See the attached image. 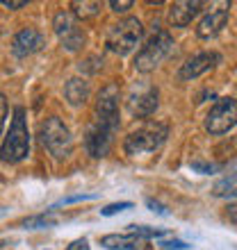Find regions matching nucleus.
Returning <instances> with one entry per match:
<instances>
[{"label":"nucleus","mask_w":237,"mask_h":250,"mask_svg":"<svg viewBox=\"0 0 237 250\" xmlns=\"http://www.w3.org/2000/svg\"><path fill=\"white\" fill-rule=\"evenodd\" d=\"M166 134H169V127L165 123H146L144 127H139L125 137L123 150L130 157L144 155V152H155L166 141Z\"/></svg>","instance_id":"obj_2"},{"label":"nucleus","mask_w":237,"mask_h":250,"mask_svg":"<svg viewBox=\"0 0 237 250\" xmlns=\"http://www.w3.org/2000/svg\"><path fill=\"white\" fill-rule=\"evenodd\" d=\"M71 9H73V14L78 16V19H94L96 14L100 12V2H89V0H75V2H71Z\"/></svg>","instance_id":"obj_17"},{"label":"nucleus","mask_w":237,"mask_h":250,"mask_svg":"<svg viewBox=\"0 0 237 250\" xmlns=\"http://www.w3.org/2000/svg\"><path fill=\"white\" fill-rule=\"evenodd\" d=\"M41 48H44V34L39 30H34V27H23L12 41V53L21 60L39 53Z\"/></svg>","instance_id":"obj_11"},{"label":"nucleus","mask_w":237,"mask_h":250,"mask_svg":"<svg viewBox=\"0 0 237 250\" xmlns=\"http://www.w3.org/2000/svg\"><path fill=\"white\" fill-rule=\"evenodd\" d=\"M0 5H5V7H9V9H21V7H25L27 5V0H0Z\"/></svg>","instance_id":"obj_27"},{"label":"nucleus","mask_w":237,"mask_h":250,"mask_svg":"<svg viewBox=\"0 0 237 250\" xmlns=\"http://www.w3.org/2000/svg\"><path fill=\"white\" fill-rule=\"evenodd\" d=\"M66 250H89V241H87V239H78V241H73Z\"/></svg>","instance_id":"obj_28"},{"label":"nucleus","mask_w":237,"mask_h":250,"mask_svg":"<svg viewBox=\"0 0 237 250\" xmlns=\"http://www.w3.org/2000/svg\"><path fill=\"white\" fill-rule=\"evenodd\" d=\"M59 223V218L53 216V214H39V216L25 218L23 221V228L25 230H44V228H53V225Z\"/></svg>","instance_id":"obj_18"},{"label":"nucleus","mask_w":237,"mask_h":250,"mask_svg":"<svg viewBox=\"0 0 237 250\" xmlns=\"http://www.w3.org/2000/svg\"><path fill=\"white\" fill-rule=\"evenodd\" d=\"M125 209H132V203H112V205H107V207H103L100 214H103V216H114V214L125 211Z\"/></svg>","instance_id":"obj_20"},{"label":"nucleus","mask_w":237,"mask_h":250,"mask_svg":"<svg viewBox=\"0 0 237 250\" xmlns=\"http://www.w3.org/2000/svg\"><path fill=\"white\" fill-rule=\"evenodd\" d=\"M118 98H121L118 86L110 82L100 89L98 100H96V121L103 125H110L114 130L118 127Z\"/></svg>","instance_id":"obj_8"},{"label":"nucleus","mask_w":237,"mask_h":250,"mask_svg":"<svg viewBox=\"0 0 237 250\" xmlns=\"http://www.w3.org/2000/svg\"><path fill=\"white\" fill-rule=\"evenodd\" d=\"M64 96H66V100H69L73 107L85 105L87 98H89V84H87V80L71 78L69 82H66V86H64Z\"/></svg>","instance_id":"obj_16"},{"label":"nucleus","mask_w":237,"mask_h":250,"mask_svg":"<svg viewBox=\"0 0 237 250\" xmlns=\"http://www.w3.org/2000/svg\"><path fill=\"white\" fill-rule=\"evenodd\" d=\"M39 141L55 159H66L73 150V137L57 116H50L39 125Z\"/></svg>","instance_id":"obj_3"},{"label":"nucleus","mask_w":237,"mask_h":250,"mask_svg":"<svg viewBox=\"0 0 237 250\" xmlns=\"http://www.w3.org/2000/svg\"><path fill=\"white\" fill-rule=\"evenodd\" d=\"M146 205H148V207H151V209L155 211V214H162V216H166V214H169V211H166V207H165V205L155 203V200H146Z\"/></svg>","instance_id":"obj_26"},{"label":"nucleus","mask_w":237,"mask_h":250,"mask_svg":"<svg viewBox=\"0 0 237 250\" xmlns=\"http://www.w3.org/2000/svg\"><path fill=\"white\" fill-rule=\"evenodd\" d=\"M0 214H2V209H0Z\"/></svg>","instance_id":"obj_31"},{"label":"nucleus","mask_w":237,"mask_h":250,"mask_svg":"<svg viewBox=\"0 0 237 250\" xmlns=\"http://www.w3.org/2000/svg\"><path fill=\"white\" fill-rule=\"evenodd\" d=\"M219 62H221V57H219L217 53H201V55H196V57H191L187 64H183V68H180V80L198 78V75L212 71Z\"/></svg>","instance_id":"obj_12"},{"label":"nucleus","mask_w":237,"mask_h":250,"mask_svg":"<svg viewBox=\"0 0 237 250\" xmlns=\"http://www.w3.org/2000/svg\"><path fill=\"white\" fill-rule=\"evenodd\" d=\"M226 216L231 218L233 223H237V205H228L226 207Z\"/></svg>","instance_id":"obj_29"},{"label":"nucleus","mask_w":237,"mask_h":250,"mask_svg":"<svg viewBox=\"0 0 237 250\" xmlns=\"http://www.w3.org/2000/svg\"><path fill=\"white\" fill-rule=\"evenodd\" d=\"M233 193H235V196H237V191H233Z\"/></svg>","instance_id":"obj_30"},{"label":"nucleus","mask_w":237,"mask_h":250,"mask_svg":"<svg viewBox=\"0 0 237 250\" xmlns=\"http://www.w3.org/2000/svg\"><path fill=\"white\" fill-rule=\"evenodd\" d=\"M114 127L110 125H103L98 121H94V125L87 130V137H85V148L92 157H105L110 148H112V141H114Z\"/></svg>","instance_id":"obj_9"},{"label":"nucleus","mask_w":237,"mask_h":250,"mask_svg":"<svg viewBox=\"0 0 237 250\" xmlns=\"http://www.w3.org/2000/svg\"><path fill=\"white\" fill-rule=\"evenodd\" d=\"M171 46H173L171 34L166 32V30H162V27H155V32L151 34V39L146 41V46L142 48L137 53V57H135V68L142 73L153 71V68L169 55Z\"/></svg>","instance_id":"obj_5"},{"label":"nucleus","mask_w":237,"mask_h":250,"mask_svg":"<svg viewBox=\"0 0 237 250\" xmlns=\"http://www.w3.org/2000/svg\"><path fill=\"white\" fill-rule=\"evenodd\" d=\"M27 155H30V132L25 123V109L16 107L9 134L5 137L2 148H0V159L7 164H16V162H23Z\"/></svg>","instance_id":"obj_1"},{"label":"nucleus","mask_w":237,"mask_h":250,"mask_svg":"<svg viewBox=\"0 0 237 250\" xmlns=\"http://www.w3.org/2000/svg\"><path fill=\"white\" fill-rule=\"evenodd\" d=\"M110 7H112V12L123 14L132 7V0H110Z\"/></svg>","instance_id":"obj_22"},{"label":"nucleus","mask_w":237,"mask_h":250,"mask_svg":"<svg viewBox=\"0 0 237 250\" xmlns=\"http://www.w3.org/2000/svg\"><path fill=\"white\" fill-rule=\"evenodd\" d=\"M203 7V2L198 0H180V2H173L171 9H169V23L173 27H187L191 23V19L198 14V9Z\"/></svg>","instance_id":"obj_13"},{"label":"nucleus","mask_w":237,"mask_h":250,"mask_svg":"<svg viewBox=\"0 0 237 250\" xmlns=\"http://www.w3.org/2000/svg\"><path fill=\"white\" fill-rule=\"evenodd\" d=\"M191 171H198V173H205V175H212V173H217V166H214V164H203V162H194V164H191Z\"/></svg>","instance_id":"obj_23"},{"label":"nucleus","mask_w":237,"mask_h":250,"mask_svg":"<svg viewBox=\"0 0 237 250\" xmlns=\"http://www.w3.org/2000/svg\"><path fill=\"white\" fill-rule=\"evenodd\" d=\"M158 89L155 86H144V89H135L128 100V109L130 114L139 116V119H146V116H151L155 109H158Z\"/></svg>","instance_id":"obj_10"},{"label":"nucleus","mask_w":237,"mask_h":250,"mask_svg":"<svg viewBox=\"0 0 237 250\" xmlns=\"http://www.w3.org/2000/svg\"><path fill=\"white\" fill-rule=\"evenodd\" d=\"M146 241L144 239L135 237V234H105L100 239V246L107 250H142Z\"/></svg>","instance_id":"obj_15"},{"label":"nucleus","mask_w":237,"mask_h":250,"mask_svg":"<svg viewBox=\"0 0 237 250\" xmlns=\"http://www.w3.org/2000/svg\"><path fill=\"white\" fill-rule=\"evenodd\" d=\"M5 119H7V100L0 93V134H2V127H5Z\"/></svg>","instance_id":"obj_25"},{"label":"nucleus","mask_w":237,"mask_h":250,"mask_svg":"<svg viewBox=\"0 0 237 250\" xmlns=\"http://www.w3.org/2000/svg\"><path fill=\"white\" fill-rule=\"evenodd\" d=\"M53 27H55V34L59 37V41H62V46H64L66 50L75 53V50H80V48L85 46V32H82V27L78 25V21L73 19L69 12L55 14Z\"/></svg>","instance_id":"obj_7"},{"label":"nucleus","mask_w":237,"mask_h":250,"mask_svg":"<svg viewBox=\"0 0 237 250\" xmlns=\"http://www.w3.org/2000/svg\"><path fill=\"white\" fill-rule=\"evenodd\" d=\"M226 23H228V9H224V7H221V9L210 12L203 21H201V23H198V27H196L198 39H212V37H217V34L226 27Z\"/></svg>","instance_id":"obj_14"},{"label":"nucleus","mask_w":237,"mask_h":250,"mask_svg":"<svg viewBox=\"0 0 237 250\" xmlns=\"http://www.w3.org/2000/svg\"><path fill=\"white\" fill-rule=\"evenodd\" d=\"M165 250H187L190 246L185 244V241H178V239H173V241H165V244H160Z\"/></svg>","instance_id":"obj_24"},{"label":"nucleus","mask_w":237,"mask_h":250,"mask_svg":"<svg viewBox=\"0 0 237 250\" xmlns=\"http://www.w3.org/2000/svg\"><path fill=\"white\" fill-rule=\"evenodd\" d=\"M237 125V100L219 98L208 116H205V130L210 134H226Z\"/></svg>","instance_id":"obj_6"},{"label":"nucleus","mask_w":237,"mask_h":250,"mask_svg":"<svg viewBox=\"0 0 237 250\" xmlns=\"http://www.w3.org/2000/svg\"><path fill=\"white\" fill-rule=\"evenodd\" d=\"M94 198H98L96 193H78V196H69L64 198V200H59L55 207H59V205H71V203H80V200H94ZM53 207V209H55Z\"/></svg>","instance_id":"obj_21"},{"label":"nucleus","mask_w":237,"mask_h":250,"mask_svg":"<svg viewBox=\"0 0 237 250\" xmlns=\"http://www.w3.org/2000/svg\"><path fill=\"white\" fill-rule=\"evenodd\" d=\"M144 37V27L139 19H123L114 23L107 32V48L117 55H128L139 46Z\"/></svg>","instance_id":"obj_4"},{"label":"nucleus","mask_w":237,"mask_h":250,"mask_svg":"<svg viewBox=\"0 0 237 250\" xmlns=\"http://www.w3.org/2000/svg\"><path fill=\"white\" fill-rule=\"evenodd\" d=\"M130 234L139 239H153V237H165V230H158V228H146V225H130Z\"/></svg>","instance_id":"obj_19"}]
</instances>
